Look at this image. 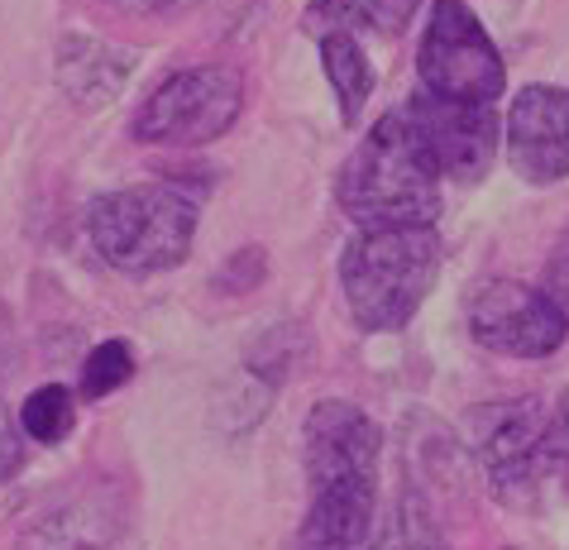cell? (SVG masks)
Listing matches in <instances>:
<instances>
[{
    "label": "cell",
    "instance_id": "obj_7",
    "mask_svg": "<svg viewBox=\"0 0 569 550\" xmlns=\"http://www.w3.org/2000/svg\"><path fill=\"white\" fill-rule=\"evenodd\" d=\"M417 72H421V91L450 101L493 106L502 87H508V68H502L493 39L460 0H436L431 24H426L417 49Z\"/></svg>",
    "mask_w": 569,
    "mask_h": 550
},
{
    "label": "cell",
    "instance_id": "obj_21",
    "mask_svg": "<svg viewBox=\"0 0 569 550\" xmlns=\"http://www.w3.org/2000/svg\"><path fill=\"white\" fill-rule=\"evenodd\" d=\"M550 450H556V464L569 469V392L550 407Z\"/></svg>",
    "mask_w": 569,
    "mask_h": 550
},
{
    "label": "cell",
    "instance_id": "obj_11",
    "mask_svg": "<svg viewBox=\"0 0 569 550\" xmlns=\"http://www.w3.org/2000/svg\"><path fill=\"white\" fill-rule=\"evenodd\" d=\"M14 550H139V541L120 502L77 498L29 527Z\"/></svg>",
    "mask_w": 569,
    "mask_h": 550
},
{
    "label": "cell",
    "instance_id": "obj_9",
    "mask_svg": "<svg viewBox=\"0 0 569 550\" xmlns=\"http://www.w3.org/2000/svg\"><path fill=\"white\" fill-rule=\"evenodd\" d=\"M402 110H407V120L417 124L421 144L431 149L440 178L479 182L488 172V163H493V153H498V116H493V106L450 101V97L417 91Z\"/></svg>",
    "mask_w": 569,
    "mask_h": 550
},
{
    "label": "cell",
    "instance_id": "obj_17",
    "mask_svg": "<svg viewBox=\"0 0 569 550\" xmlns=\"http://www.w3.org/2000/svg\"><path fill=\"white\" fill-rule=\"evenodd\" d=\"M134 373V350L124 340H106L91 350V359L82 364V398H110L120 383H130Z\"/></svg>",
    "mask_w": 569,
    "mask_h": 550
},
{
    "label": "cell",
    "instance_id": "obj_1",
    "mask_svg": "<svg viewBox=\"0 0 569 550\" xmlns=\"http://www.w3.org/2000/svg\"><path fill=\"white\" fill-rule=\"evenodd\" d=\"M383 431L355 402H316L307 412V517L297 550H369L378 517Z\"/></svg>",
    "mask_w": 569,
    "mask_h": 550
},
{
    "label": "cell",
    "instance_id": "obj_10",
    "mask_svg": "<svg viewBox=\"0 0 569 550\" xmlns=\"http://www.w3.org/2000/svg\"><path fill=\"white\" fill-rule=\"evenodd\" d=\"M508 163L531 187L569 178V91L521 87L508 110Z\"/></svg>",
    "mask_w": 569,
    "mask_h": 550
},
{
    "label": "cell",
    "instance_id": "obj_16",
    "mask_svg": "<svg viewBox=\"0 0 569 550\" xmlns=\"http://www.w3.org/2000/svg\"><path fill=\"white\" fill-rule=\"evenodd\" d=\"M72 421H77V402H72V392L58 388V383L34 388L24 398V407H20V427H24L29 440H39V446H58V440H68Z\"/></svg>",
    "mask_w": 569,
    "mask_h": 550
},
{
    "label": "cell",
    "instance_id": "obj_19",
    "mask_svg": "<svg viewBox=\"0 0 569 550\" xmlns=\"http://www.w3.org/2000/svg\"><path fill=\"white\" fill-rule=\"evenodd\" d=\"M24 464V427H14V417L0 407V483L20 474Z\"/></svg>",
    "mask_w": 569,
    "mask_h": 550
},
{
    "label": "cell",
    "instance_id": "obj_3",
    "mask_svg": "<svg viewBox=\"0 0 569 550\" xmlns=\"http://www.w3.org/2000/svg\"><path fill=\"white\" fill-rule=\"evenodd\" d=\"M440 273L436 230H359L340 254V288L363 330H402Z\"/></svg>",
    "mask_w": 569,
    "mask_h": 550
},
{
    "label": "cell",
    "instance_id": "obj_2",
    "mask_svg": "<svg viewBox=\"0 0 569 550\" xmlns=\"http://www.w3.org/2000/svg\"><path fill=\"white\" fill-rule=\"evenodd\" d=\"M340 211L359 230H436L440 168L407 110H388L340 172Z\"/></svg>",
    "mask_w": 569,
    "mask_h": 550
},
{
    "label": "cell",
    "instance_id": "obj_12",
    "mask_svg": "<svg viewBox=\"0 0 569 550\" xmlns=\"http://www.w3.org/2000/svg\"><path fill=\"white\" fill-rule=\"evenodd\" d=\"M130 68H134V58H124L120 49L97 43V39H68L58 53V82L82 110H101L106 101H116Z\"/></svg>",
    "mask_w": 569,
    "mask_h": 550
},
{
    "label": "cell",
    "instance_id": "obj_13",
    "mask_svg": "<svg viewBox=\"0 0 569 550\" xmlns=\"http://www.w3.org/2000/svg\"><path fill=\"white\" fill-rule=\"evenodd\" d=\"M417 6L421 0H311L307 29L311 34H336V29H345V34H359V29L402 34Z\"/></svg>",
    "mask_w": 569,
    "mask_h": 550
},
{
    "label": "cell",
    "instance_id": "obj_6",
    "mask_svg": "<svg viewBox=\"0 0 569 550\" xmlns=\"http://www.w3.org/2000/svg\"><path fill=\"white\" fill-rule=\"evenodd\" d=\"M473 450L483 460L488 489L508 508H531L546 479L556 474L550 450V407L541 402H508L473 412Z\"/></svg>",
    "mask_w": 569,
    "mask_h": 550
},
{
    "label": "cell",
    "instance_id": "obj_14",
    "mask_svg": "<svg viewBox=\"0 0 569 550\" xmlns=\"http://www.w3.org/2000/svg\"><path fill=\"white\" fill-rule=\"evenodd\" d=\"M321 62H326V77L336 87V101H340V120L345 124H359V110L373 91V68L363 58L359 39L336 29V34H321Z\"/></svg>",
    "mask_w": 569,
    "mask_h": 550
},
{
    "label": "cell",
    "instance_id": "obj_4",
    "mask_svg": "<svg viewBox=\"0 0 569 550\" xmlns=\"http://www.w3.org/2000/svg\"><path fill=\"white\" fill-rule=\"evenodd\" d=\"M197 234V201L163 182L124 187L91 201L87 240L116 273L178 269Z\"/></svg>",
    "mask_w": 569,
    "mask_h": 550
},
{
    "label": "cell",
    "instance_id": "obj_5",
    "mask_svg": "<svg viewBox=\"0 0 569 550\" xmlns=\"http://www.w3.org/2000/svg\"><path fill=\"white\" fill-rule=\"evenodd\" d=\"M244 110V77L226 62L182 68L149 91L134 116V139L158 149H197L211 144L240 120Z\"/></svg>",
    "mask_w": 569,
    "mask_h": 550
},
{
    "label": "cell",
    "instance_id": "obj_8",
    "mask_svg": "<svg viewBox=\"0 0 569 550\" xmlns=\"http://www.w3.org/2000/svg\"><path fill=\"white\" fill-rule=\"evenodd\" d=\"M469 336L493 354L546 359L565 344L569 321L541 288H527L517 278H488L469 292Z\"/></svg>",
    "mask_w": 569,
    "mask_h": 550
},
{
    "label": "cell",
    "instance_id": "obj_18",
    "mask_svg": "<svg viewBox=\"0 0 569 550\" xmlns=\"http://www.w3.org/2000/svg\"><path fill=\"white\" fill-rule=\"evenodd\" d=\"M541 292H546L550 302L560 307V317L569 321V230L560 234V244L550 249V259H546V273H541Z\"/></svg>",
    "mask_w": 569,
    "mask_h": 550
},
{
    "label": "cell",
    "instance_id": "obj_15",
    "mask_svg": "<svg viewBox=\"0 0 569 550\" xmlns=\"http://www.w3.org/2000/svg\"><path fill=\"white\" fill-rule=\"evenodd\" d=\"M369 550H446V537H440L431 508H426L417 493H402L378 517Z\"/></svg>",
    "mask_w": 569,
    "mask_h": 550
},
{
    "label": "cell",
    "instance_id": "obj_20",
    "mask_svg": "<svg viewBox=\"0 0 569 550\" xmlns=\"http://www.w3.org/2000/svg\"><path fill=\"white\" fill-rule=\"evenodd\" d=\"M14 364H20V340H14V317H10V307L0 302V388L10 383Z\"/></svg>",
    "mask_w": 569,
    "mask_h": 550
},
{
    "label": "cell",
    "instance_id": "obj_22",
    "mask_svg": "<svg viewBox=\"0 0 569 550\" xmlns=\"http://www.w3.org/2000/svg\"><path fill=\"white\" fill-rule=\"evenodd\" d=\"M144 10H187V6H201V0H134Z\"/></svg>",
    "mask_w": 569,
    "mask_h": 550
}]
</instances>
